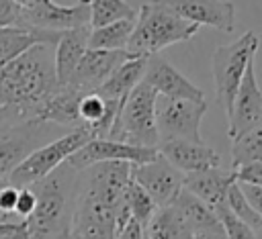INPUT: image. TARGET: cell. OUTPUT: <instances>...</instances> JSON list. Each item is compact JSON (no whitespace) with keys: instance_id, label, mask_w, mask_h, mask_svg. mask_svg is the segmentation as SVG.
Wrapping results in <instances>:
<instances>
[{"instance_id":"9","label":"cell","mask_w":262,"mask_h":239,"mask_svg":"<svg viewBox=\"0 0 262 239\" xmlns=\"http://www.w3.org/2000/svg\"><path fill=\"white\" fill-rule=\"evenodd\" d=\"M207 114L205 100H176L158 98L156 102V127L160 143L166 141H192L203 143L201 121Z\"/></svg>"},{"instance_id":"27","label":"cell","mask_w":262,"mask_h":239,"mask_svg":"<svg viewBox=\"0 0 262 239\" xmlns=\"http://www.w3.org/2000/svg\"><path fill=\"white\" fill-rule=\"evenodd\" d=\"M125 206L129 210V217L133 221H137L143 229L149 225V221L154 219V214L158 212V206L156 202L149 198V194L139 186L135 184L133 180L127 184V190H125Z\"/></svg>"},{"instance_id":"10","label":"cell","mask_w":262,"mask_h":239,"mask_svg":"<svg viewBox=\"0 0 262 239\" xmlns=\"http://www.w3.org/2000/svg\"><path fill=\"white\" fill-rule=\"evenodd\" d=\"M20 6L23 29L63 33L82 25H90L88 0H78L72 6L57 4L53 0H16Z\"/></svg>"},{"instance_id":"6","label":"cell","mask_w":262,"mask_h":239,"mask_svg":"<svg viewBox=\"0 0 262 239\" xmlns=\"http://www.w3.org/2000/svg\"><path fill=\"white\" fill-rule=\"evenodd\" d=\"M258 49V35L248 31L237 41L219 45L213 51V82H215V100L223 106L225 114H231V106L246 74L250 61H254Z\"/></svg>"},{"instance_id":"8","label":"cell","mask_w":262,"mask_h":239,"mask_svg":"<svg viewBox=\"0 0 262 239\" xmlns=\"http://www.w3.org/2000/svg\"><path fill=\"white\" fill-rule=\"evenodd\" d=\"M63 127L51 123H16V125H0V180L8 178L14 168H18L35 149L45 145V141H53L61 137Z\"/></svg>"},{"instance_id":"19","label":"cell","mask_w":262,"mask_h":239,"mask_svg":"<svg viewBox=\"0 0 262 239\" xmlns=\"http://www.w3.org/2000/svg\"><path fill=\"white\" fill-rule=\"evenodd\" d=\"M235 182L233 172H225L219 168L205 170V172H194V174H184L182 188L196 196L201 202H205L209 208H217L227 200V190Z\"/></svg>"},{"instance_id":"24","label":"cell","mask_w":262,"mask_h":239,"mask_svg":"<svg viewBox=\"0 0 262 239\" xmlns=\"http://www.w3.org/2000/svg\"><path fill=\"white\" fill-rule=\"evenodd\" d=\"M145 239H194V235L176 206L170 204L166 208H158L145 227Z\"/></svg>"},{"instance_id":"11","label":"cell","mask_w":262,"mask_h":239,"mask_svg":"<svg viewBox=\"0 0 262 239\" xmlns=\"http://www.w3.org/2000/svg\"><path fill=\"white\" fill-rule=\"evenodd\" d=\"M131 180L135 184H139L149 194V198L156 202L158 208H166L180 194L184 174L178 172L158 151V157L156 159H151L147 163L131 165Z\"/></svg>"},{"instance_id":"28","label":"cell","mask_w":262,"mask_h":239,"mask_svg":"<svg viewBox=\"0 0 262 239\" xmlns=\"http://www.w3.org/2000/svg\"><path fill=\"white\" fill-rule=\"evenodd\" d=\"M254 161H262V127L244 133L231 143V170Z\"/></svg>"},{"instance_id":"1","label":"cell","mask_w":262,"mask_h":239,"mask_svg":"<svg viewBox=\"0 0 262 239\" xmlns=\"http://www.w3.org/2000/svg\"><path fill=\"white\" fill-rule=\"evenodd\" d=\"M129 182L131 165L125 161H100L86 168L72 212L74 231L84 239H117L131 219L125 206Z\"/></svg>"},{"instance_id":"34","label":"cell","mask_w":262,"mask_h":239,"mask_svg":"<svg viewBox=\"0 0 262 239\" xmlns=\"http://www.w3.org/2000/svg\"><path fill=\"white\" fill-rule=\"evenodd\" d=\"M18 190H20V188L12 186L8 180H6V184L0 188V212H2V214H6V217H8V219H12V221H20V219H16V217H14V206H16Z\"/></svg>"},{"instance_id":"29","label":"cell","mask_w":262,"mask_h":239,"mask_svg":"<svg viewBox=\"0 0 262 239\" xmlns=\"http://www.w3.org/2000/svg\"><path fill=\"white\" fill-rule=\"evenodd\" d=\"M227 206H229V210L242 221V223H246L254 233L258 231V229H262V217L250 206V202L246 200V196H244V192H242V188H239V184L237 182H233L231 186H229V190H227Z\"/></svg>"},{"instance_id":"3","label":"cell","mask_w":262,"mask_h":239,"mask_svg":"<svg viewBox=\"0 0 262 239\" xmlns=\"http://www.w3.org/2000/svg\"><path fill=\"white\" fill-rule=\"evenodd\" d=\"M199 29L201 27L172 12L162 0H149L137 10L135 27L125 51H129L133 57L158 55L162 49L174 43L190 41Z\"/></svg>"},{"instance_id":"33","label":"cell","mask_w":262,"mask_h":239,"mask_svg":"<svg viewBox=\"0 0 262 239\" xmlns=\"http://www.w3.org/2000/svg\"><path fill=\"white\" fill-rule=\"evenodd\" d=\"M20 25H23V18H20L18 2L16 0H0V29L20 27Z\"/></svg>"},{"instance_id":"22","label":"cell","mask_w":262,"mask_h":239,"mask_svg":"<svg viewBox=\"0 0 262 239\" xmlns=\"http://www.w3.org/2000/svg\"><path fill=\"white\" fill-rule=\"evenodd\" d=\"M145 63H147V57H131V59H127L125 63H121L111 74V78L96 90V94L106 98V100H125L127 94L143 80Z\"/></svg>"},{"instance_id":"23","label":"cell","mask_w":262,"mask_h":239,"mask_svg":"<svg viewBox=\"0 0 262 239\" xmlns=\"http://www.w3.org/2000/svg\"><path fill=\"white\" fill-rule=\"evenodd\" d=\"M172 204L182 214V219L190 227L192 235H199V233H205V231H219V229H223L219 219H217V214H215V210L209 208L205 202H201L190 192H186L184 188L180 190V194L176 196V200Z\"/></svg>"},{"instance_id":"15","label":"cell","mask_w":262,"mask_h":239,"mask_svg":"<svg viewBox=\"0 0 262 239\" xmlns=\"http://www.w3.org/2000/svg\"><path fill=\"white\" fill-rule=\"evenodd\" d=\"M180 18L196 25L211 27L223 33L235 29V6L227 0H162Z\"/></svg>"},{"instance_id":"17","label":"cell","mask_w":262,"mask_h":239,"mask_svg":"<svg viewBox=\"0 0 262 239\" xmlns=\"http://www.w3.org/2000/svg\"><path fill=\"white\" fill-rule=\"evenodd\" d=\"M158 151H160L162 157H166L182 174L213 170V168H219V163H221V155L205 143L166 141V143L158 145Z\"/></svg>"},{"instance_id":"30","label":"cell","mask_w":262,"mask_h":239,"mask_svg":"<svg viewBox=\"0 0 262 239\" xmlns=\"http://www.w3.org/2000/svg\"><path fill=\"white\" fill-rule=\"evenodd\" d=\"M215 214H217V219H219V223L223 227L225 239H256V233L229 210L227 202L219 204L215 208Z\"/></svg>"},{"instance_id":"32","label":"cell","mask_w":262,"mask_h":239,"mask_svg":"<svg viewBox=\"0 0 262 239\" xmlns=\"http://www.w3.org/2000/svg\"><path fill=\"white\" fill-rule=\"evenodd\" d=\"M37 204V196L33 192L31 186H25L18 190V198H16V206H14V217L20 221H27L31 217V212L35 210Z\"/></svg>"},{"instance_id":"2","label":"cell","mask_w":262,"mask_h":239,"mask_svg":"<svg viewBox=\"0 0 262 239\" xmlns=\"http://www.w3.org/2000/svg\"><path fill=\"white\" fill-rule=\"evenodd\" d=\"M57 88L53 45H33L0 67V125L35 121L39 106Z\"/></svg>"},{"instance_id":"40","label":"cell","mask_w":262,"mask_h":239,"mask_svg":"<svg viewBox=\"0 0 262 239\" xmlns=\"http://www.w3.org/2000/svg\"><path fill=\"white\" fill-rule=\"evenodd\" d=\"M256 239H262V229H258V231H256Z\"/></svg>"},{"instance_id":"18","label":"cell","mask_w":262,"mask_h":239,"mask_svg":"<svg viewBox=\"0 0 262 239\" xmlns=\"http://www.w3.org/2000/svg\"><path fill=\"white\" fill-rule=\"evenodd\" d=\"M90 25H82L70 31H63L59 35V41L53 49V61H55V76L57 84L66 86L76 71L80 59L88 51V37H90Z\"/></svg>"},{"instance_id":"36","label":"cell","mask_w":262,"mask_h":239,"mask_svg":"<svg viewBox=\"0 0 262 239\" xmlns=\"http://www.w3.org/2000/svg\"><path fill=\"white\" fill-rule=\"evenodd\" d=\"M239 188H242L246 200L250 202V206L262 217V188H258V186H250V184H239Z\"/></svg>"},{"instance_id":"20","label":"cell","mask_w":262,"mask_h":239,"mask_svg":"<svg viewBox=\"0 0 262 239\" xmlns=\"http://www.w3.org/2000/svg\"><path fill=\"white\" fill-rule=\"evenodd\" d=\"M86 96L70 86H59L37 110L35 121L37 123H51L63 129H78L82 127L80 116H78V104L80 98Z\"/></svg>"},{"instance_id":"38","label":"cell","mask_w":262,"mask_h":239,"mask_svg":"<svg viewBox=\"0 0 262 239\" xmlns=\"http://www.w3.org/2000/svg\"><path fill=\"white\" fill-rule=\"evenodd\" d=\"M53 239H84V237H82L80 233H76L72 225H68V227H63V229H61Z\"/></svg>"},{"instance_id":"37","label":"cell","mask_w":262,"mask_h":239,"mask_svg":"<svg viewBox=\"0 0 262 239\" xmlns=\"http://www.w3.org/2000/svg\"><path fill=\"white\" fill-rule=\"evenodd\" d=\"M143 235H145V229L137 221L129 219V223L123 227V231L119 233L117 239H143Z\"/></svg>"},{"instance_id":"14","label":"cell","mask_w":262,"mask_h":239,"mask_svg":"<svg viewBox=\"0 0 262 239\" xmlns=\"http://www.w3.org/2000/svg\"><path fill=\"white\" fill-rule=\"evenodd\" d=\"M133 55L129 51H104V49H88L84 57L80 59L76 71L72 74L70 82L66 86L82 92V94H92L96 92L108 78L111 74L131 59Z\"/></svg>"},{"instance_id":"5","label":"cell","mask_w":262,"mask_h":239,"mask_svg":"<svg viewBox=\"0 0 262 239\" xmlns=\"http://www.w3.org/2000/svg\"><path fill=\"white\" fill-rule=\"evenodd\" d=\"M156 102L158 94L143 80L127 94L108 139L135 147L158 149L160 137L156 127Z\"/></svg>"},{"instance_id":"25","label":"cell","mask_w":262,"mask_h":239,"mask_svg":"<svg viewBox=\"0 0 262 239\" xmlns=\"http://www.w3.org/2000/svg\"><path fill=\"white\" fill-rule=\"evenodd\" d=\"M135 20H117L90 31L88 49H104V51H123L133 33Z\"/></svg>"},{"instance_id":"39","label":"cell","mask_w":262,"mask_h":239,"mask_svg":"<svg viewBox=\"0 0 262 239\" xmlns=\"http://www.w3.org/2000/svg\"><path fill=\"white\" fill-rule=\"evenodd\" d=\"M4 184H6V178H2V180H0V188H2ZM4 221H12V219H8L6 214H2V212H0V223H4Z\"/></svg>"},{"instance_id":"35","label":"cell","mask_w":262,"mask_h":239,"mask_svg":"<svg viewBox=\"0 0 262 239\" xmlns=\"http://www.w3.org/2000/svg\"><path fill=\"white\" fill-rule=\"evenodd\" d=\"M0 239H31L27 221H4V223H0Z\"/></svg>"},{"instance_id":"7","label":"cell","mask_w":262,"mask_h":239,"mask_svg":"<svg viewBox=\"0 0 262 239\" xmlns=\"http://www.w3.org/2000/svg\"><path fill=\"white\" fill-rule=\"evenodd\" d=\"M90 139H92V135L86 127L72 129V131L63 133L61 137H57V139L41 145L39 149H35L18 168L12 170V174L6 180L16 188L31 186V184L43 180L45 176H49L61 163H66Z\"/></svg>"},{"instance_id":"26","label":"cell","mask_w":262,"mask_h":239,"mask_svg":"<svg viewBox=\"0 0 262 239\" xmlns=\"http://www.w3.org/2000/svg\"><path fill=\"white\" fill-rule=\"evenodd\" d=\"M90 29H98L117 20H135L137 10L125 0H88Z\"/></svg>"},{"instance_id":"16","label":"cell","mask_w":262,"mask_h":239,"mask_svg":"<svg viewBox=\"0 0 262 239\" xmlns=\"http://www.w3.org/2000/svg\"><path fill=\"white\" fill-rule=\"evenodd\" d=\"M143 82L164 98L176 100H205V92L194 86L186 76H182L172 63L160 55H149L145 63Z\"/></svg>"},{"instance_id":"4","label":"cell","mask_w":262,"mask_h":239,"mask_svg":"<svg viewBox=\"0 0 262 239\" xmlns=\"http://www.w3.org/2000/svg\"><path fill=\"white\" fill-rule=\"evenodd\" d=\"M72 168L61 163L43 180L31 184L37 204L27 219L31 239H53L63 227L72 225L70 190H72Z\"/></svg>"},{"instance_id":"13","label":"cell","mask_w":262,"mask_h":239,"mask_svg":"<svg viewBox=\"0 0 262 239\" xmlns=\"http://www.w3.org/2000/svg\"><path fill=\"white\" fill-rule=\"evenodd\" d=\"M227 121H229L227 135L231 141L242 137L248 131L262 127V90L256 80L254 61H250V65L246 67V74L237 88L231 114L227 116Z\"/></svg>"},{"instance_id":"21","label":"cell","mask_w":262,"mask_h":239,"mask_svg":"<svg viewBox=\"0 0 262 239\" xmlns=\"http://www.w3.org/2000/svg\"><path fill=\"white\" fill-rule=\"evenodd\" d=\"M61 33H51V31H31V29H20V27H6L0 29V67L23 55L27 49L33 45L45 43V45H57Z\"/></svg>"},{"instance_id":"12","label":"cell","mask_w":262,"mask_h":239,"mask_svg":"<svg viewBox=\"0 0 262 239\" xmlns=\"http://www.w3.org/2000/svg\"><path fill=\"white\" fill-rule=\"evenodd\" d=\"M156 157H158V149H151V147H135L121 141H113V139H90L66 163L72 170L82 172L100 161H125L131 165H139Z\"/></svg>"},{"instance_id":"31","label":"cell","mask_w":262,"mask_h":239,"mask_svg":"<svg viewBox=\"0 0 262 239\" xmlns=\"http://www.w3.org/2000/svg\"><path fill=\"white\" fill-rule=\"evenodd\" d=\"M233 178L237 184H250V186H258L262 188V161H254V163H244L231 170Z\"/></svg>"}]
</instances>
